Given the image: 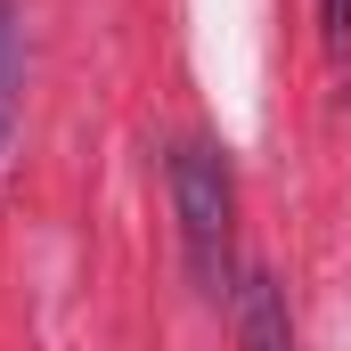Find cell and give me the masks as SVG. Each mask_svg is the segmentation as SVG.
<instances>
[{
  "mask_svg": "<svg viewBox=\"0 0 351 351\" xmlns=\"http://www.w3.org/2000/svg\"><path fill=\"white\" fill-rule=\"evenodd\" d=\"M16 114H25V16L16 0H0V156L16 139Z\"/></svg>",
  "mask_w": 351,
  "mask_h": 351,
  "instance_id": "obj_3",
  "label": "cell"
},
{
  "mask_svg": "<svg viewBox=\"0 0 351 351\" xmlns=\"http://www.w3.org/2000/svg\"><path fill=\"white\" fill-rule=\"evenodd\" d=\"M237 335H245V351H294L286 294H278V278H269V269L237 278Z\"/></svg>",
  "mask_w": 351,
  "mask_h": 351,
  "instance_id": "obj_2",
  "label": "cell"
},
{
  "mask_svg": "<svg viewBox=\"0 0 351 351\" xmlns=\"http://www.w3.org/2000/svg\"><path fill=\"white\" fill-rule=\"evenodd\" d=\"M327 41L351 49V0H327Z\"/></svg>",
  "mask_w": 351,
  "mask_h": 351,
  "instance_id": "obj_4",
  "label": "cell"
},
{
  "mask_svg": "<svg viewBox=\"0 0 351 351\" xmlns=\"http://www.w3.org/2000/svg\"><path fill=\"white\" fill-rule=\"evenodd\" d=\"M172 213H180L188 278L204 294H221L229 286V254H237V188H229L221 147H204V139H180L172 147Z\"/></svg>",
  "mask_w": 351,
  "mask_h": 351,
  "instance_id": "obj_1",
  "label": "cell"
}]
</instances>
